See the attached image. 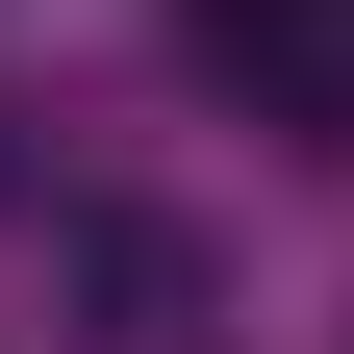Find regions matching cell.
I'll list each match as a JSON object with an SVG mask.
<instances>
[{
  "mask_svg": "<svg viewBox=\"0 0 354 354\" xmlns=\"http://www.w3.org/2000/svg\"><path fill=\"white\" fill-rule=\"evenodd\" d=\"M203 76L304 152H354V0H203Z\"/></svg>",
  "mask_w": 354,
  "mask_h": 354,
  "instance_id": "cell-1",
  "label": "cell"
}]
</instances>
